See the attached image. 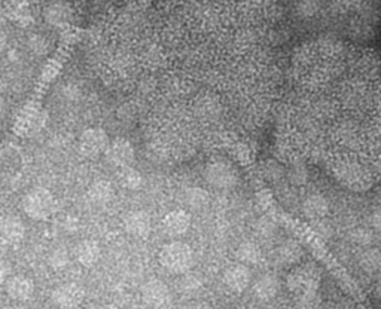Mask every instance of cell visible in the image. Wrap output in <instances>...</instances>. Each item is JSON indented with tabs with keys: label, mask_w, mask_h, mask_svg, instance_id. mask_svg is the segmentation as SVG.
<instances>
[{
	"label": "cell",
	"mask_w": 381,
	"mask_h": 309,
	"mask_svg": "<svg viewBox=\"0 0 381 309\" xmlns=\"http://www.w3.org/2000/svg\"><path fill=\"white\" fill-rule=\"evenodd\" d=\"M321 275L312 267H301L292 271L288 277V287L301 302H312L317 296Z\"/></svg>",
	"instance_id": "6da1fadb"
},
{
	"label": "cell",
	"mask_w": 381,
	"mask_h": 309,
	"mask_svg": "<svg viewBox=\"0 0 381 309\" xmlns=\"http://www.w3.org/2000/svg\"><path fill=\"white\" fill-rule=\"evenodd\" d=\"M159 262L168 272L185 273L192 268L194 253L188 244L173 241L163 245L159 250Z\"/></svg>",
	"instance_id": "7a4b0ae2"
},
{
	"label": "cell",
	"mask_w": 381,
	"mask_h": 309,
	"mask_svg": "<svg viewBox=\"0 0 381 309\" xmlns=\"http://www.w3.org/2000/svg\"><path fill=\"white\" fill-rule=\"evenodd\" d=\"M52 198L45 190H33L24 199V210L33 219H45L52 211Z\"/></svg>",
	"instance_id": "3957f363"
},
{
	"label": "cell",
	"mask_w": 381,
	"mask_h": 309,
	"mask_svg": "<svg viewBox=\"0 0 381 309\" xmlns=\"http://www.w3.org/2000/svg\"><path fill=\"white\" fill-rule=\"evenodd\" d=\"M52 300L61 309H75L82 304L84 290L78 284L69 282V284H63L54 290Z\"/></svg>",
	"instance_id": "277c9868"
},
{
	"label": "cell",
	"mask_w": 381,
	"mask_h": 309,
	"mask_svg": "<svg viewBox=\"0 0 381 309\" xmlns=\"http://www.w3.org/2000/svg\"><path fill=\"white\" fill-rule=\"evenodd\" d=\"M143 300L152 308H163L170 302V290L164 284L163 281L152 280L148 281L141 290Z\"/></svg>",
	"instance_id": "5b68a950"
},
{
	"label": "cell",
	"mask_w": 381,
	"mask_h": 309,
	"mask_svg": "<svg viewBox=\"0 0 381 309\" xmlns=\"http://www.w3.org/2000/svg\"><path fill=\"white\" fill-rule=\"evenodd\" d=\"M251 271L244 263H238L229 267L224 273V282L233 291H243L251 284Z\"/></svg>",
	"instance_id": "8992f818"
},
{
	"label": "cell",
	"mask_w": 381,
	"mask_h": 309,
	"mask_svg": "<svg viewBox=\"0 0 381 309\" xmlns=\"http://www.w3.org/2000/svg\"><path fill=\"white\" fill-rule=\"evenodd\" d=\"M24 225L16 217L6 216L0 219V243L2 244H19L24 238Z\"/></svg>",
	"instance_id": "52a82bcc"
},
{
	"label": "cell",
	"mask_w": 381,
	"mask_h": 309,
	"mask_svg": "<svg viewBox=\"0 0 381 309\" xmlns=\"http://www.w3.org/2000/svg\"><path fill=\"white\" fill-rule=\"evenodd\" d=\"M34 291L33 281L24 275L11 277L6 282V293L14 300H27Z\"/></svg>",
	"instance_id": "ba28073f"
},
{
	"label": "cell",
	"mask_w": 381,
	"mask_h": 309,
	"mask_svg": "<svg viewBox=\"0 0 381 309\" xmlns=\"http://www.w3.org/2000/svg\"><path fill=\"white\" fill-rule=\"evenodd\" d=\"M189 225L191 219L185 211H173V213L168 214L163 222L164 232L170 236L183 235L189 229Z\"/></svg>",
	"instance_id": "9c48e42d"
},
{
	"label": "cell",
	"mask_w": 381,
	"mask_h": 309,
	"mask_svg": "<svg viewBox=\"0 0 381 309\" xmlns=\"http://www.w3.org/2000/svg\"><path fill=\"white\" fill-rule=\"evenodd\" d=\"M76 258L84 267H93L100 259V247L93 241H84L78 245Z\"/></svg>",
	"instance_id": "30bf717a"
},
{
	"label": "cell",
	"mask_w": 381,
	"mask_h": 309,
	"mask_svg": "<svg viewBox=\"0 0 381 309\" xmlns=\"http://www.w3.org/2000/svg\"><path fill=\"white\" fill-rule=\"evenodd\" d=\"M279 281L274 275H264L255 284V295L262 300H270L277 295Z\"/></svg>",
	"instance_id": "8fae6325"
},
{
	"label": "cell",
	"mask_w": 381,
	"mask_h": 309,
	"mask_svg": "<svg viewBox=\"0 0 381 309\" xmlns=\"http://www.w3.org/2000/svg\"><path fill=\"white\" fill-rule=\"evenodd\" d=\"M128 232L136 236H146L150 231V222L148 216L143 213H136L128 217L127 220Z\"/></svg>",
	"instance_id": "7c38bea8"
},
{
	"label": "cell",
	"mask_w": 381,
	"mask_h": 309,
	"mask_svg": "<svg viewBox=\"0 0 381 309\" xmlns=\"http://www.w3.org/2000/svg\"><path fill=\"white\" fill-rule=\"evenodd\" d=\"M301 249L297 244H285L279 249V260L285 263H297L301 259Z\"/></svg>",
	"instance_id": "4fadbf2b"
},
{
	"label": "cell",
	"mask_w": 381,
	"mask_h": 309,
	"mask_svg": "<svg viewBox=\"0 0 381 309\" xmlns=\"http://www.w3.org/2000/svg\"><path fill=\"white\" fill-rule=\"evenodd\" d=\"M259 249L255 244H243L238 249V258L243 263H249V262H258L259 260Z\"/></svg>",
	"instance_id": "5bb4252c"
},
{
	"label": "cell",
	"mask_w": 381,
	"mask_h": 309,
	"mask_svg": "<svg viewBox=\"0 0 381 309\" xmlns=\"http://www.w3.org/2000/svg\"><path fill=\"white\" fill-rule=\"evenodd\" d=\"M103 140H104V137L100 134V132L90 131V132H86L85 137H84V146L86 149L99 150L103 145Z\"/></svg>",
	"instance_id": "9a60e30c"
},
{
	"label": "cell",
	"mask_w": 381,
	"mask_h": 309,
	"mask_svg": "<svg viewBox=\"0 0 381 309\" xmlns=\"http://www.w3.org/2000/svg\"><path fill=\"white\" fill-rule=\"evenodd\" d=\"M362 262H365L367 264H376V267H378L380 262H381V256L377 250H369V251L363 254Z\"/></svg>",
	"instance_id": "2e32d148"
},
{
	"label": "cell",
	"mask_w": 381,
	"mask_h": 309,
	"mask_svg": "<svg viewBox=\"0 0 381 309\" xmlns=\"http://www.w3.org/2000/svg\"><path fill=\"white\" fill-rule=\"evenodd\" d=\"M11 271H12L11 263L8 262L6 259L0 258V280H3V278H6L8 275H10Z\"/></svg>",
	"instance_id": "e0dca14e"
},
{
	"label": "cell",
	"mask_w": 381,
	"mask_h": 309,
	"mask_svg": "<svg viewBox=\"0 0 381 309\" xmlns=\"http://www.w3.org/2000/svg\"><path fill=\"white\" fill-rule=\"evenodd\" d=\"M374 223H376V226H377L378 229H381V214H378V216L376 217V220H374Z\"/></svg>",
	"instance_id": "ac0fdd59"
},
{
	"label": "cell",
	"mask_w": 381,
	"mask_h": 309,
	"mask_svg": "<svg viewBox=\"0 0 381 309\" xmlns=\"http://www.w3.org/2000/svg\"><path fill=\"white\" fill-rule=\"evenodd\" d=\"M191 309H211V308L207 306V305H197V306H194Z\"/></svg>",
	"instance_id": "d6986e66"
},
{
	"label": "cell",
	"mask_w": 381,
	"mask_h": 309,
	"mask_svg": "<svg viewBox=\"0 0 381 309\" xmlns=\"http://www.w3.org/2000/svg\"><path fill=\"white\" fill-rule=\"evenodd\" d=\"M99 309H117V308H115L113 305H104V306H102Z\"/></svg>",
	"instance_id": "ffe728a7"
},
{
	"label": "cell",
	"mask_w": 381,
	"mask_h": 309,
	"mask_svg": "<svg viewBox=\"0 0 381 309\" xmlns=\"http://www.w3.org/2000/svg\"><path fill=\"white\" fill-rule=\"evenodd\" d=\"M3 309H23V308H20V306H6Z\"/></svg>",
	"instance_id": "44dd1931"
}]
</instances>
